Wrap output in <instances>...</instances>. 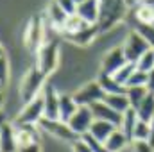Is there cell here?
Returning <instances> with one entry per match:
<instances>
[{"mask_svg": "<svg viewBox=\"0 0 154 152\" xmlns=\"http://www.w3.org/2000/svg\"><path fill=\"white\" fill-rule=\"evenodd\" d=\"M142 38L149 43V47L154 48V25H147V23H138L134 29Z\"/></svg>", "mask_w": 154, "mask_h": 152, "instance_id": "cell-29", "label": "cell"}, {"mask_svg": "<svg viewBox=\"0 0 154 152\" xmlns=\"http://www.w3.org/2000/svg\"><path fill=\"white\" fill-rule=\"evenodd\" d=\"M131 150L133 152H154V147L147 140H133L131 141Z\"/></svg>", "mask_w": 154, "mask_h": 152, "instance_id": "cell-33", "label": "cell"}, {"mask_svg": "<svg viewBox=\"0 0 154 152\" xmlns=\"http://www.w3.org/2000/svg\"><path fill=\"white\" fill-rule=\"evenodd\" d=\"M47 18H48V22H50V25L61 32L63 27H65V23H66V20H68V14L59 7V4H57L56 0H52V2L48 4V9H47Z\"/></svg>", "mask_w": 154, "mask_h": 152, "instance_id": "cell-17", "label": "cell"}, {"mask_svg": "<svg viewBox=\"0 0 154 152\" xmlns=\"http://www.w3.org/2000/svg\"><path fill=\"white\" fill-rule=\"evenodd\" d=\"M134 70H136V65L127 61V63H125V65H124L118 72H115V74H113V77H115L120 84H124V86H125V84H127V81H129V77L134 74Z\"/></svg>", "mask_w": 154, "mask_h": 152, "instance_id": "cell-28", "label": "cell"}, {"mask_svg": "<svg viewBox=\"0 0 154 152\" xmlns=\"http://www.w3.org/2000/svg\"><path fill=\"white\" fill-rule=\"evenodd\" d=\"M5 122H7V120H5V114H4V113H0V129L4 127V123H5Z\"/></svg>", "mask_w": 154, "mask_h": 152, "instance_id": "cell-41", "label": "cell"}, {"mask_svg": "<svg viewBox=\"0 0 154 152\" xmlns=\"http://www.w3.org/2000/svg\"><path fill=\"white\" fill-rule=\"evenodd\" d=\"M136 111V116H138V120H142V122H151L154 118V95L152 93H149L142 102H140V106L134 109Z\"/></svg>", "mask_w": 154, "mask_h": 152, "instance_id": "cell-22", "label": "cell"}, {"mask_svg": "<svg viewBox=\"0 0 154 152\" xmlns=\"http://www.w3.org/2000/svg\"><path fill=\"white\" fill-rule=\"evenodd\" d=\"M38 125H39V129H43L45 132L52 134V136L57 138V140H63V141H68V143H74V141L79 140V136L70 129V125H68L66 122L50 120V118H41Z\"/></svg>", "mask_w": 154, "mask_h": 152, "instance_id": "cell-5", "label": "cell"}, {"mask_svg": "<svg viewBox=\"0 0 154 152\" xmlns=\"http://www.w3.org/2000/svg\"><path fill=\"white\" fill-rule=\"evenodd\" d=\"M81 140H82V141H84V143H86V145H88V147H90V149H91L93 152H108L106 145H104L102 141L95 140V138H93V136H91L90 132L82 134V136H81Z\"/></svg>", "mask_w": 154, "mask_h": 152, "instance_id": "cell-31", "label": "cell"}, {"mask_svg": "<svg viewBox=\"0 0 154 152\" xmlns=\"http://www.w3.org/2000/svg\"><path fill=\"white\" fill-rule=\"evenodd\" d=\"M43 97V118L59 120V93L52 84H45L41 90Z\"/></svg>", "mask_w": 154, "mask_h": 152, "instance_id": "cell-10", "label": "cell"}, {"mask_svg": "<svg viewBox=\"0 0 154 152\" xmlns=\"http://www.w3.org/2000/svg\"><path fill=\"white\" fill-rule=\"evenodd\" d=\"M136 122H138V116H136V111L131 108V109H127L125 113L122 114V123H120V131L127 136V140H129V143L133 141V131H134V127H136Z\"/></svg>", "mask_w": 154, "mask_h": 152, "instance_id": "cell-23", "label": "cell"}, {"mask_svg": "<svg viewBox=\"0 0 154 152\" xmlns=\"http://www.w3.org/2000/svg\"><path fill=\"white\" fill-rule=\"evenodd\" d=\"M136 86H147V74L145 72H140V70H134V74L129 77L125 88H136Z\"/></svg>", "mask_w": 154, "mask_h": 152, "instance_id": "cell-32", "label": "cell"}, {"mask_svg": "<svg viewBox=\"0 0 154 152\" xmlns=\"http://www.w3.org/2000/svg\"><path fill=\"white\" fill-rule=\"evenodd\" d=\"M127 63L125 59V54H124V48L122 47H113L111 50H108L102 57V72L100 74H108V75H113L115 72H118L124 65Z\"/></svg>", "mask_w": 154, "mask_h": 152, "instance_id": "cell-11", "label": "cell"}, {"mask_svg": "<svg viewBox=\"0 0 154 152\" xmlns=\"http://www.w3.org/2000/svg\"><path fill=\"white\" fill-rule=\"evenodd\" d=\"M100 9H99V22L97 27L100 32L111 31L125 18L127 5L124 0H99Z\"/></svg>", "mask_w": 154, "mask_h": 152, "instance_id": "cell-1", "label": "cell"}, {"mask_svg": "<svg viewBox=\"0 0 154 152\" xmlns=\"http://www.w3.org/2000/svg\"><path fill=\"white\" fill-rule=\"evenodd\" d=\"M41 118H43V97L39 93L36 99H32L23 106V109L14 120V125H38Z\"/></svg>", "mask_w": 154, "mask_h": 152, "instance_id": "cell-7", "label": "cell"}, {"mask_svg": "<svg viewBox=\"0 0 154 152\" xmlns=\"http://www.w3.org/2000/svg\"><path fill=\"white\" fill-rule=\"evenodd\" d=\"M136 70L145 72V74H149V72L154 70V48H149V50L136 61Z\"/></svg>", "mask_w": 154, "mask_h": 152, "instance_id": "cell-27", "label": "cell"}, {"mask_svg": "<svg viewBox=\"0 0 154 152\" xmlns=\"http://www.w3.org/2000/svg\"><path fill=\"white\" fill-rule=\"evenodd\" d=\"M91 111H93L95 120L113 123L115 127H120V123H122V113H118L113 108H109L106 102H97L95 106H91Z\"/></svg>", "mask_w": 154, "mask_h": 152, "instance_id": "cell-12", "label": "cell"}, {"mask_svg": "<svg viewBox=\"0 0 154 152\" xmlns=\"http://www.w3.org/2000/svg\"><path fill=\"white\" fill-rule=\"evenodd\" d=\"M9 79V63H7V57L2 56L0 57V82L5 84Z\"/></svg>", "mask_w": 154, "mask_h": 152, "instance_id": "cell-34", "label": "cell"}, {"mask_svg": "<svg viewBox=\"0 0 154 152\" xmlns=\"http://www.w3.org/2000/svg\"><path fill=\"white\" fill-rule=\"evenodd\" d=\"M97 82L100 84V88L104 90L106 95H122L127 91V88L124 84H120L113 75H108V74H100Z\"/></svg>", "mask_w": 154, "mask_h": 152, "instance_id": "cell-18", "label": "cell"}, {"mask_svg": "<svg viewBox=\"0 0 154 152\" xmlns=\"http://www.w3.org/2000/svg\"><path fill=\"white\" fill-rule=\"evenodd\" d=\"M124 2H125L127 9H131V7H133V9H136V7H138V5H140L143 0H124Z\"/></svg>", "mask_w": 154, "mask_h": 152, "instance_id": "cell-39", "label": "cell"}, {"mask_svg": "<svg viewBox=\"0 0 154 152\" xmlns=\"http://www.w3.org/2000/svg\"><path fill=\"white\" fill-rule=\"evenodd\" d=\"M72 2H74L75 5H79V4H81V2H84V0H72Z\"/></svg>", "mask_w": 154, "mask_h": 152, "instance_id": "cell-44", "label": "cell"}, {"mask_svg": "<svg viewBox=\"0 0 154 152\" xmlns=\"http://www.w3.org/2000/svg\"><path fill=\"white\" fill-rule=\"evenodd\" d=\"M147 95H149V91H147V88H145V86L127 88V91H125V97H127V100H129V104H131V108H133V109H136V108L140 106V102H142Z\"/></svg>", "mask_w": 154, "mask_h": 152, "instance_id": "cell-26", "label": "cell"}, {"mask_svg": "<svg viewBox=\"0 0 154 152\" xmlns=\"http://www.w3.org/2000/svg\"><path fill=\"white\" fill-rule=\"evenodd\" d=\"M2 86H4V84H2V82H0V91H2Z\"/></svg>", "mask_w": 154, "mask_h": 152, "instance_id": "cell-45", "label": "cell"}, {"mask_svg": "<svg viewBox=\"0 0 154 152\" xmlns=\"http://www.w3.org/2000/svg\"><path fill=\"white\" fill-rule=\"evenodd\" d=\"M57 4H59V7L70 16V14H75V9H77V5L72 2V0H56Z\"/></svg>", "mask_w": 154, "mask_h": 152, "instance_id": "cell-35", "label": "cell"}, {"mask_svg": "<svg viewBox=\"0 0 154 152\" xmlns=\"http://www.w3.org/2000/svg\"><path fill=\"white\" fill-rule=\"evenodd\" d=\"M122 48H124L125 59H127L129 63H134V65H136V61H138L151 47H149V43L142 38L136 31H131V32L127 34L125 41H124Z\"/></svg>", "mask_w": 154, "mask_h": 152, "instance_id": "cell-8", "label": "cell"}, {"mask_svg": "<svg viewBox=\"0 0 154 152\" xmlns=\"http://www.w3.org/2000/svg\"><path fill=\"white\" fill-rule=\"evenodd\" d=\"M93 122H95V116H93L91 108H88V106H79L75 114L68 120V125H70V129L75 132L77 136L81 138L82 134L90 132V127H91Z\"/></svg>", "mask_w": 154, "mask_h": 152, "instance_id": "cell-9", "label": "cell"}, {"mask_svg": "<svg viewBox=\"0 0 154 152\" xmlns=\"http://www.w3.org/2000/svg\"><path fill=\"white\" fill-rule=\"evenodd\" d=\"M72 149H74V152H93L86 143H84V141H82V140H81V138L72 143Z\"/></svg>", "mask_w": 154, "mask_h": 152, "instance_id": "cell-36", "label": "cell"}, {"mask_svg": "<svg viewBox=\"0 0 154 152\" xmlns=\"http://www.w3.org/2000/svg\"><path fill=\"white\" fill-rule=\"evenodd\" d=\"M104 102H106L109 108H113L115 111H118V113H122V114L125 113L127 109H131V104H129L125 93H122V95H106Z\"/></svg>", "mask_w": 154, "mask_h": 152, "instance_id": "cell-25", "label": "cell"}, {"mask_svg": "<svg viewBox=\"0 0 154 152\" xmlns=\"http://www.w3.org/2000/svg\"><path fill=\"white\" fill-rule=\"evenodd\" d=\"M45 79L47 77L39 72L36 65H32L25 72V75L22 79V84H20V97H22V100L25 104L31 102L32 99H36L39 93H41V90L45 86Z\"/></svg>", "mask_w": 154, "mask_h": 152, "instance_id": "cell-2", "label": "cell"}, {"mask_svg": "<svg viewBox=\"0 0 154 152\" xmlns=\"http://www.w3.org/2000/svg\"><path fill=\"white\" fill-rule=\"evenodd\" d=\"M14 129H16L18 147L31 145V143H39V134L36 125H14Z\"/></svg>", "mask_w": 154, "mask_h": 152, "instance_id": "cell-16", "label": "cell"}, {"mask_svg": "<svg viewBox=\"0 0 154 152\" xmlns=\"http://www.w3.org/2000/svg\"><path fill=\"white\" fill-rule=\"evenodd\" d=\"M152 25H154V23H152Z\"/></svg>", "mask_w": 154, "mask_h": 152, "instance_id": "cell-46", "label": "cell"}, {"mask_svg": "<svg viewBox=\"0 0 154 152\" xmlns=\"http://www.w3.org/2000/svg\"><path fill=\"white\" fill-rule=\"evenodd\" d=\"M99 27L97 25H86L84 29L77 31L74 34H68V36H63L65 39H68L70 43H75V45H81V47H86V45H91L93 39L99 36Z\"/></svg>", "mask_w": 154, "mask_h": 152, "instance_id": "cell-15", "label": "cell"}, {"mask_svg": "<svg viewBox=\"0 0 154 152\" xmlns=\"http://www.w3.org/2000/svg\"><path fill=\"white\" fill-rule=\"evenodd\" d=\"M18 152H41V147H39V143H31V145L18 147Z\"/></svg>", "mask_w": 154, "mask_h": 152, "instance_id": "cell-37", "label": "cell"}, {"mask_svg": "<svg viewBox=\"0 0 154 152\" xmlns=\"http://www.w3.org/2000/svg\"><path fill=\"white\" fill-rule=\"evenodd\" d=\"M118 129L115 127L113 123H108V122H102V120H95L93 123H91V127H90V134L95 138V140H99V141H106L109 136H111V132Z\"/></svg>", "mask_w": 154, "mask_h": 152, "instance_id": "cell-20", "label": "cell"}, {"mask_svg": "<svg viewBox=\"0 0 154 152\" xmlns=\"http://www.w3.org/2000/svg\"><path fill=\"white\" fill-rule=\"evenodd\" d=\"M72 97H74L77 106H88V108H91L97 102H104L106 93H104V90L100 88V84L97 81H91V82H86L84 86H81Z\"/></svg>", "mask_w": 154, "mask_h": 152, "instance_id": "cell-4", "label": "cell"}, {"mask_svg": "<svg viewBox=\"0 0 154 152\" xmlns=\"http://www.w3.org/2000/svg\"><path fill=\"white\" fill-rule=\"evenodd\" d=\"M0 152H18L14 123L5 122L4 127L0 129Z\"/></svg>", "mask_w": 154, "mask_h": 152, "instance_id": "cell-14", "label": "cell"}, {"mask_svg": "<svg viewBox=\"0 0 154 152\" xmlns=\"http://www.w3.org/2000/svg\"><path fill=\"white\" fill-rule=\"evenodd\" d=\"M43 36H45L43 18L41 16L31 18L29 23H27V27H25V32H23V43H25V47L31 52H38L39 48H41V45L45 43Z\"/></svg>", "mask_w": 154, "mask_h": 152, "instance_id": "cell-6", "label": "cell"}, {"mask_svg": "<svg viewBox=\"0 0 154 152\" xmlns=\"http://www.w3.org/2000/svg\"><path fill=\"white\" fill-rule=\"evenodd\" d=\"M149 127H151V136H149V143L154 147V118L149 122Z\"/></svg>", "mask_w": 154, "mask_h": 152, "instance_id": "cell-40", "label": "cell"}, {"mask_svg": "<svg viewBox=\"0 0 154 152\" xmlns=\"http://www.w3.org/2000/svg\"><path fill=\"white\" fill-rule=\"evenodd\" d=\"M104 145H106L108 152H122L127 145H129V140H127V136H125L120 129H115V131L111 132V136L104 141Z\"/></svg>", "mask_w": 154, "mask_h": 152, "instance_id": "cell-21", "label": "cell"}, {"mask_svg": "<svg viewBox=\"0 0 154 152\" xmlns=\"http://www.w3.org/2000/svg\"><path fill=\"white\" fill-rule=\"evenodd\" d=\"M4 100H5V97H4V93L0 91V113H2V108H4Z\"/></svg>", "mask_w": 154, "mask_h": 152, "instance_id": "cell-42", "label": "cell"}, {"mask_svg": "<svg viewBox=\"0 0 154 152\" xmlns=\"http://www.w3.org/2000/svg\"><path fill=\"white\" fill-rule=\"evenodd\" d=\"M99 9H100V4L99 0H84L77 5L75 14L81 16L88 25H97L99 22Z\"/></svg>", "mask_w": 154, "mask_h": 152, "instance_id": "cell-13", "label": "cell"}, {"mask_svg": "<svg viewBox=\"0 0 154 152\" xmlns=\"http://www.w3.org/2000/svg\"><path fill=\"white\" fill-rule=\"evenodd\" d=\"M134 18L138 23H147L152 25L154 23V5L151 2H142L136 9H134Z\"/></svg>", "mask_w": 154, "mask_h": 152, "instance_id": "cell-24", "label": "cell"}, {"mask_svg": "<svg viewBox=\"0 0 154 152\" xmlns=\"http://www.w3.org/2000/svg\"><path fill=\"white\" fill-rule=\"evenodd\" d=\"M149 136H151V127H149V123L138 120V122H136V127H134V131H133V140H147V141H149Z\"/></svg>", "mask_w": 154, "mask_h": 152, "instance_id": "cell-30", "label": "cell"}, {"mask_svg": "<svg viewBox=\"0 0 154 152\" xmlns=\"http://www.w3.org/2000/svg\"><path fill=\"white\" fill-rule=\"evenodd\" d=\"M36 66L43 75H50L59 63V47L56 41H45L41 45L38 52H36Z\"/></svg>", "mask_w": 154, "mask_h": 152, "instance_id": "cell-3", "label": "cell"}, {"mask_svg": "<svg viewBox=\"0 0 154 152\" xmlns=\"http://www.w3.org/2000/svg\"><path fill=\"white\" fill-rule=\"evenodd\" d=\"M145 88H147L149 93H152L154 95V70L147 74V86H145Z\"/></svg>", "mask_w": 154, "mask_h": 152, "instance_id": "cell-38", "label": "cell"}, {"mask_svg": "<svg viewBox=\"0 0 154 152\" xmlns=\"http://www.w3.org/2000/svg\"><path fill=\"white\" fill-rule=\"evenodd\" d=\"M77 108L79 106L75 104V100H74L72 95H66V93L59 95V120L61 122H66L68 123V120L75 114Z\"/></svg>", "mask_w": 154, "mask_h": 152, "instance_id": "cell-19", "label": "cell"}, {"mask_svg": "<svg viewBox=\"0 0 154 152\" xmlns=\"http://www.w3.org/2000/svg\"><path fill=\"white\" fill-rule=\"evenodd\" d=\"M2 56H5V54H4V47L0 45V57H2Z\"/></svg>", "mask_w": 154, "mask_h": 152, "instance_id": "cell-43", "label": "cell"}]
</instances>
